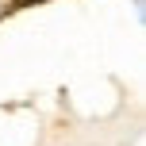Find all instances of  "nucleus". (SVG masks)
<instances>
[{
    "label": "nucleus",
    "mask_w": 146,
    "mask_h": 146,
    "mask_svg": "<svg viewBox=\"0 0 146 146\" xmlns=\"http://www.w3.org/2000/svg\"><path fill=\"white\" fill-rule=\"evenodd\" d=\"M8 8H12V0H0V15H4V12H8Z\"/></svg>",
    "instance_id": "obj_1"
},
{
    "label": "nucleus",
    "mask_w": 146,
    "mask_h": 146,
    "mask_svg": "<svg viewBox=\"0 0 146 146\" xmlns=\"http://www.w3.org/2000/svg\"><path fill=\"white\" fill-rule=\"evenodd\" d=\"M23 4H38V0H23Z\"/></svg>",
    "instance_id": "obj_2"
}]
</instances>
